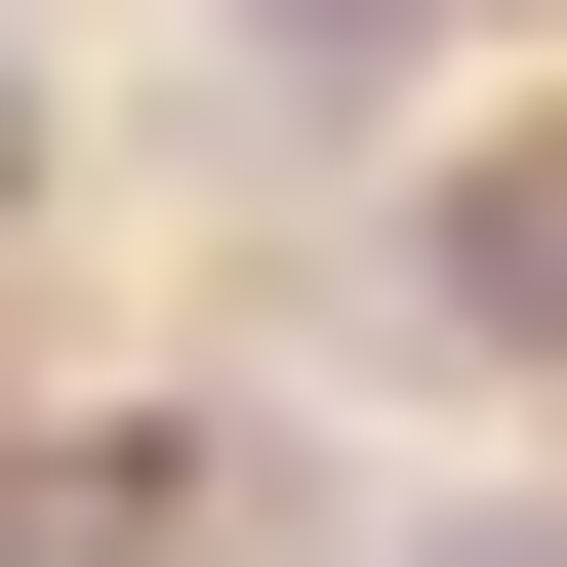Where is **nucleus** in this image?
Masks as SVG:
<instances>
[{"mask_svg":"<svg viewBox=\"0 0 567 567\" xmlns=\"http://www.w3.org/2000/svg\"><path fill=\"white\" fill-rule=\"evenodd\" d=\"M0 163H41V82H0Z\"/></svg>","mask_w":567,"mask_h":567,"instance_id":"1","label":"nucleus"}]
</instances>
